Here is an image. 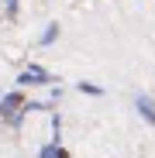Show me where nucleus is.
Segmentation results:
<instances>
[{
    "label": "nucleus",
    "mask_w": 155,
    "mask_h": 158,
    "mask_svg": "<svg viewBox=\"0 0 155 158\" xmlns=\"http://www.w3.org/2000/svg\"><path fill=\"white\" fill-rule=\"evenodd\" d=\"M24 117H28V114H24V93H21V86L0 96V120H4V124L21 127V124H24Z\"/></svg>",
    "instance_id": "obj_1"
},
{
    "label": "nucleus",
    "mask_w": 155,
    "mask_h": 158,
    "mask_svg": "<svg viewBox=\"0 0 155 158\" xmlns=\"http://www.w3.org/2000/svg\"><path fill=\"white\" fill-rule=\"evenodd\" d=\"M52 83H55V76H52L48 69H41V65H28L17 76V86L21 89H28V86H52Z\"/></svg>",
    "instance_id": "obj_2"
},
{
    "label": "nucleus",
    "mask_w": 155,
    "mask_h": 158,
    "mask_svg": "<svg viewBox=\"0 0 155 158\" xmlns=\"http://www.w3.org/2000/svg\"><path fill=\"white\" fill-rule=\"evenodd\" d=\"M135 110H138V117H141L145 124H152V127H155V100H152V96L138 93V96H135Z\"/></svg>",
    "instance_id": "obj_3"
},
{
    "label": "nucleus",
    "mask_w": 155,
    "mask_h": 158,
    "mask_svg": "<svg viewBox=\"0 0 155 158\" xmlns=\"http://www.w3.org/2000/svg\"><path fill=\"white\" fill-rule=\"evenodd\" d=\"M59 35H62V28H59V24H48V28L41 31V38H38V45H41V48L55 45V41H59Z\"/></svg>",
    "instance_id": "obj_4"
},
{
    "label": "nucleus",
    "mask_w": 155,
    "mask_h": 158,
    "mask_svg": "<svg viewBox=\"0 0 155 158\" xmlns=\"http://www.w3.org/2000/svg\"><path fill=\"white\" fill-rule=\"evenodd\" d=\"M59 141H48V144H41V151H38V158H59Z\"/></svg>",
    "instance_id": "obj_5"
},
{
    "label": "nucleus",
    "mask_w": 155,
    "mask_h": 158,
    "mask_svg": "<svg viewBox=\"0 0 155 158\" xmlns=\"http://www.w3.org/2000/svg\"><path fill=\"white\" fill-rule=\"evenodd\" d=\"M76 89L86 96H103V86H97V83H76Z\"/></svg>",
    "instance_id": "obj_6"
},
{
    "label": "nucleus",
    "mask_w": 155,
    "mask_h": 158,
    "mask_svg": "<svg viewBox=\"0 0 155 158\" xmlns=\"http://www.w3.org/2000/svg\"><path fill=\"white\" fill-rule=\"evenodd\" d=\"M52 141L62 144V117L59 114H52Z\"/></svg>",
    "instance_id": "obj_7"
},
{
    "label": "nucleus",
    "mask_w": 155,
    "mask_h": 158,
    "mask_svg": "<svg viewBox=\"0 0 155 158\" xmlns=\"http://www.w3.org/2000/svg\"><path fill=\"white\" fill-rule=\"evenodd\" d=\"M4 10H7L11 21H17V14H21V0H4Z\"/></svg>",
    "instance_id": "obj_8"
},
{
    "label": "nucleus",
    "mask_w": 155,
    "mask_h": 158,
    "mask_svg": "<svg viewBox=\"0 0 155 158\" xmlns=\"http://www.w3.org/2000/svg\"><path fill=\"white\" fill-rule=\"evenodd\" d=\"M59 158H69V151H66V148H59Z\"/></svg>",
    "instance_id": "obj_9"
}]
</instances>
